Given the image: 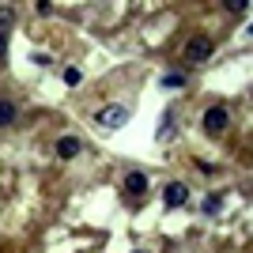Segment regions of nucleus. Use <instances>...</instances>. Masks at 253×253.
<instances>
[{
	"label": "nucleus",
	"instance_id": "20e7f679",
	"mask_svg": "<svg viewBox=\"0 0 253 253\" xmlns=\"http://www.w3.org/2000/svg\"><path fill=\"white\" fill-rule=\"evenodd\" d=\"M185 201H189V189H185V181H170L167 189H163V204H167V208H181Z\"/></svg>",
	"mask_w": 253,
	"mask_h": 253
},
{
	"label": "nucleus",
	"instance_id": "423d86ee",
	"mask_svg": "<svg viewBox=\"0 0 253 253\" xmlns=\"http://www.w3.org/2000/svg\"><path fill=\"white\" fill-rule=\"evenodd\" d=\"M80 148H84V144H80L76 136H61V140H57V155H61V159H76Z\"/></svg>",
	"mask_w": 253,
	"mask_h": 253
},
{
	"label": "nucleus",
	"instance_id": "39448f33",
	"mask_svg": "<svg viewBox=\"0 0 253 253\" xmlns=\"http://www.w3.org/2000/svg\"><path fill=\"white\" fill-rule=\"evenodd\" d=\"M125 193H128V197H140V193H148V174H140V170L125 174Z\"/></svg>",
	"mask_w": 253,
	"mask_h": 253
},
{
	"label": "nucleus",
	"instance_id": "ddd939ff",
	"mask_svg": "<svg viewBox=\"0 0 253 253\" xmlns=\"http://www.w3.org/2000/svg\"><path fill=\"white\" fill-rule=\"evenodd\" d=\"M227 11L242 15V11H250V0H227Z\"/></svg>",
	"mask_w": 253,
	"mask_h": 253
},
{
	"label": "nucleus",
	"instance_id": "6e6552de",
	"mask_svg": "<svg viewBox=\"0 0 253 253\" xmlns=\"http://www.w3.org/2000/svg\"><path fill=\"white\" fill-rule=\"evenodd\" d=\"M19 117V110H15V102H8V98H0V125H11Z\"/></svg>",
	"mask_w": 253,
	"mask_h": 253
},
{
	"label": "nucleus",
	"instance_id": "f257e3e1",
	"mask_svg": "<svg viewBox=\"0 0 253 253\" xmlns=\"http://www.w3.org/2000/svg\"><path fill=\"white\" fill-rule=\"evenodd\" d=\"M211 53H215V42L201 34V38H193V42L185 45V61H189V64H204Z\"/></svg>",
	"mask_w": 253,
	"mask_h": 253
},
{
	"label": "nucleus",
	"instance_id": "0eeeda50",
	"mask_svg": "<svg viewBox=\"0 0 253 253\" xmlns=\"http://www.w3.org/2000/svg\"><path fill=\"white\" fill-rule=\"evenodd\" d=\"M174 140V110L163 114V125H159V144H170Z\"/></svg>",
	"mask_w": 253,
	"mask_h": 253
},
{
	"label": "nucleus",
	"instance_id": "9b49d317",
	"mask_svg": "<svg viewBox=\"0 0 253 253\" xmlns=\"http://www.w3.org/2000/svg\"><path fill=\"white\" fill-rule=\"evenodd\" d=\"M11 23H15V8H8V4H0V34L8 31Z\"/></svg>",
	"mask_w": 253,
	"mask_h": 253
},
{
	"label": "nucleus",
	"instance_id": "f03ea898",
	"mask_svg": "<svg viewBox=\"0 0 253 253\" xmlns=\"http://www.w3.org/2000/svg\"><path fill=\"white\" fill-rule=\"evenodd\" d=\"M227 125H231V114H227L223 106H208V114H204V132H223Z\"/></svg>",
	"mask_w": 253,
	"mask_h": 253
},
{
	"label": "nucleus",
	"instance_id": "1a4fd4ad",
	"mask_svg": "<svg viewBox=\"0 0 253 253\" xmlns=\"http://www.w3.org/2000/svg\"><path fill=\"white\" fill-rule=\"evenodd\" d=\"M219 208H223V197H219V193L204 197V204H201V211H204V215H219Z\"/></svg>",
	"mask_w": 253,
	"mask_h": 253
},
{
	"label": "nucleus",
	"instance_id": "7ed1b4c3",
	"mask_svg": "<svg viewBox=\"0 0 253 253\" xmlns=\"http://www.w3.org/2000/svg\"><path fill=\"white\" fill-rule=\"evenodd\" d=\"M125 121H128L125 106H106V110H98V125H106V128H121Z\"/></svg>",
	"mask_w": 253,
	"mask_h": 253
},
{
	"label": "nucleus",
	"instance_id": "4468645a",
	"mask_svg": "<svg viewBox=\"0 0 253 253\" xmlns=\"http://www.w3.org/2000/svg\"><path fill=\"white\" fill-rule=\"evenodd\" d=\"M4 53H8V38H4V34H0V57H4Z\"/></svg>",
	"mask_w": 253,
	"mask_h": 253
},
{
	"label": "nucleus",
	"instance_id": "f8f14e48",
	"mask_svg": "<svg viewBox=\"0 0 253 253\" xmlns=\"http://www.w3.org/2000/svg\"><path fill=\"white\" fill-rule=\"evenodd\" d=\"M64 84L68 87H80V80H84V72H80V68H76V64H68V68H64V76H61Z\"/></svg>",
	"mask_w": 253,
	"mask_h": 253
},
{
	"label": "nucleus",
	"instance_id": "9d476101",
	"mask_svg": "<svg viewBox=\"0 0 253 253\" xmlns=\"http://www.w3.org/2000/svg\"><path fill=\"white\" fill-rule=\"evenodd\" d=\"M163 87H167V91H174V87H185V72H181V68L167 72V76H163Z\"/></svg>",
	"mask_w": 253,
	"mask_h": 253
},
{
	"label": "nucleus",
	"instance_id": "2eb2a0df",
	"mask_svg": "<svg viewBox=\"0 0 253 253\" xmlns=\"http://www.w3.org/2000/svg\"><path fill=\"white\" fill-rule=\"evenodd\" d=\"M132 253H140V250H132Z\"/></svg>",
	"mask_w": 253,
	"mask_h": 253
}]
</instances>
